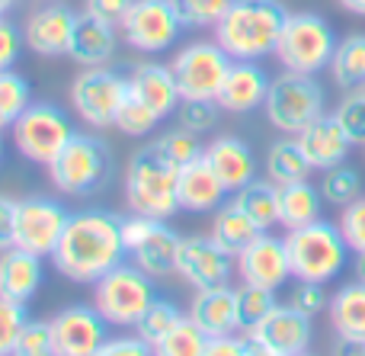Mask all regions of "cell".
I'll return each instance as SVG.
<instances>
[{
    "instance_id": "obj_1",
    "label": "cell",
    "mask_w": 365,
    "mask_h": 356,
    "mask_svg": "<svg viewBox=\"0 0 365 356\" xmlns=\"http://www.w3.org/2000/svg\"><path fill=\"white\" fill-rule=\"evenodd\" d=\"M125 241H122V218L103 209L71 212L68 228L58 241L51 263L61 276L81 286H93L100 276L125 260Z\"/></svg>"
},
{
    "instance_id": "obj_2",
    "label": "cell",
    "mask_w": 365,
    "mask_h": 356,
    "mask_svg": "<svg viewBox=\"0 0 365 356\" xmlns=\"http://www.w3.org/2000/svg\"><path fill=\"white\" fill-rule=\"evenodd\" d=\"M285 19L289 10L279 0H234L215 26V42L234 61H263L276 55Z\"/></svg>"
},
{
    "instance_id": "obj_3",
    "label": "cell",
    "mask_w": 365,
    "mask_h": 356,
    "mask_svg": "<svg viewBox=\"0 0 365 356\" xmlns=\"http://www.w3.org/2000/svg\"><path fill=\"white\" fill-rule=\"evenodd\" d=\"M285 248H289L292 276L304 283H324V286L346 270L349 254H353L340 225L324 222V218L304 228L285 231Z\"/></svg>"
},
{
    "instance_id": "obj_4",
    "label": "cell",
    "mask_w": 365,
    "mask_h": 356,
    "mask_svg": "<svg viewBox=\"0 0 365 356\" xmlns=\"http://www.w3.org/2000/svg\"><path fill=\"white\" fill-rule=\"evenodd\" d=\"M180 167L170 164L164 154L154 151V145L141 148L125 167V203L135 215L148 218H170L180 212L177 196Z\"/></svg>"
},
{
    "instance_id": "obj_5",
    "label": "cell",
    "mask_w": 365,
    "mask_h": 356,
    "mask_svg": "<svg viewBox=\"0 0 365 356\" xmlns=\"http://www.w3.org/2000/svg\"><path fill=\"white\" fill-rule=\"evenodd\" d=\"M113 171L115 161L106 141L87 132H74L48 164V180L64 196H93L113 180Z\"/></svg>"
},
{
    "instance_id": "obj_6",
    "label": "cell",
    "mask_w": 365,
    "mask_h": 356,
    "mask_svg": "<svg viewBox=\"0 0 365 356\" xmlns=\"http://www.w3.org/2000/svg\"><path fill=\"white\" fill-rule=\"evenodd\" d=\"M263 113L272 128L282 135H298L304 126L321 119L327 113V96L317 83V74H298V71H282L269 81Z\"/></svg>"
},
{
    "instance_id": "obj_7",
    "label": "cell",
    "mask_w": 365,
    "mask_h": 356,
    "mask_svg": "<svg viewBox=\"0 0 365 356\" xmlns=\"http://www.w3.org/2000/svg\"><path fill=\"white\" fill-rule=\"evenodd\" d=\"M336 32L321 13H289L282 26V36L276 45V61L285 71H298V74H317V71L330 68V58L336 51Z\"/></svg>"
},
{
    "instance_id": "obj_8",
    "label": "cell",
    "mask_w": 365,
    "mask_h": 356,
    "mask_svg": "<svg viewBox=\"0 0 365 356\" xmlns=\"http://www.w3.org/2000/svg\"><path fill=\"white\" fill-rule=\"evenodd\" d=\"M154 299V280L125 260L93 283V305L113 327H135Z\"/></svg>"
},
{
    "instance_id": "obj_9",
    "label": "cell",
    "mask_w": 365,
    "mask_h": 356,
    "mask_svg": "<svg viewBox=\"0 0 365 356\" xmlns=\"http://www.w3.org/2000/svg\"><path fill=\"white\" fill-rule=\"evenodd\" d=\"M231 61L234 58L218 42H208V39L182 45L170 61L180 96L182 100H215L231 71Z\"/></svg>"
},
{
    "instance_id": "obj_10",
    "label": "cell",
    "mask_w": 365,
    "mask_h": 356,
    "mask_svg": "<svg viewBox=\"0 0 365 356\" xmlns=\"http://www.w3.org/2000/svg\"><path fill=\"white\" fill-rule=\"evenodd\" d=\"M128 93V81L119 71L96 64L83 68L71 83V106L87 126L93 128H115V116Z\"/></svg>"
},
{
    "instance_id": "obj_11",
    "label": "cell",
    "mask_w": 365,
    "mask_h": 356,
    "mask_svg": "<svg viewBox=\"0 0 365 356\" xmlns=\"http://www.w3.org/2000/svg\"><path fill=\"white\" fill-rule=\"evenodd\" d=\"M74 128L71 119L51 103H32L16 122H13V145L32 164L48 167L64 145L71 141Z\"/></svg>"
},
{
    "instance_id": "obj_12",
    "label": "cell",
    "mask_w": 365,
    "mask_h": 356,
    "mask_svg": "<svg viewBox=\"0 0 365 356\" xmlns=\"http://www.w3.org/2000/svg\"><path fill=\"white\" fill-rule=\"evenodd\" d=\"M119 32L141 55H164L177 45L182 23L170 0H135L122 19Z\"/></svg>"
},
{
    "instance_id": "obj_13",
    "label": "cell",
    "mask_w": 365,
    "mask_h": 356,
    "mask_svg": "<svg viewBox=\"0 0 365 356\" xmlns=\"http://www.w3.org/2000/svg\"><path fill=\"white\" fill-rule=\"evenodd\" d=\"M71 212L51 196H26L16 199V248L32 250L38 257H51L68 228Z\"/></svg>"
},
{
    "instance_id": "obj_14",
    "label": "cell",
    "mask_w": 365,
    "mask_h": 356,
    "mask_svg": "<svg viewBox=\"0 0 365 356\" xmlns=\"http://www.w3.org/2000/svg\"><path fill=\"white\" fill-rule=\"evenodd\" d=\"M253 353L263 356H302L311 350V315L298 312L295 305H276L257 327L247 331Z\"/></svg>"
},
{
    "instance_id": "obj_15",
    "label": "cell",
    "mask_w": 365,
    "mask_h": 356,
    "mask_svg": "<svg viewBox=\"0 0 365 356\" xmlns=\"http://www.w3.org/2000/svg\"><path fill=\"white\" fill-rule=\"evenodd\" d=\"M48 321L55 356H96L109 340V321L96 305H68Z\"/></svg>"
},
{
    "instance_id": "obj_16",
    "label": "cell",
    "mask_w": 365,
    "mask_h": 356,
    "mask_svg": "<svg viewBox=\"0 0 365 356\" xmlns=\"http://www.w3.org/2000/svg\"><path fill=\"white\" fill-rule=\"evenodd\" d=\"M177 273L192 289H212V286H227L231 276L237 273V263L212 235H189L180 238Z\"/></svg>"
},
{
    "instance_id": "obj_17",
    "label": "cell",
    "mask_w": 365,
    "mask_h": 356,
    "mask_svg": "<svg viewBox=\"0 0 365 356\" xmlns=\"http://www.w3.org/2000/svg\"><path fill=\"white\" fill-rule=\"evenodd\" d=\"M237 276L240 283H250V286H263V289H279L285 286L292 276V260H289V248H285V238H276L269 231L257 235L237 257Z\"/></svg>"
},
{
    "instance_id": "obj_18",
    "label": "cell",
    "mask_w": 365,
    "mask_h": 356,
    "mask_svg": "<svg viewBox=\"0 0 365 356\" xmlns=\"http://www.w3.org/2000/svg\"><path fill=\"white\" fill-rule=\"evenodd\" d=\"M77 16H81V13L71 10L61 0L38 6L36 13H29V19H26V26H23L26 49L42 58H68Z\"/></svg>"
},
{
    "instance_id": "obj_19",
    "label": "cell",
    "mask_w": 365,
    "mask_h": 356,
    "mask_svg": "<svg viewBox=\"0 0 365 356\" xmlns=\"http://www.w3.org/2000/svg\"><path fill=\"white\" fill-rule=\"evenodd\" d=\"M128 81V93L138 96L145 106H151L158 113V119H170L177 113V106L182 103L177 77H173L170 64H158V61H141L135 64L132 71L125 74Z\"/></svg>"
},
{
    "instance_id": "obj_20",
    "label": "cell",
    "mask_w": 365,
    "mask_h": 356,
    "mask_svg": "<svg viewBox=\"0 0 365 356\" xmlns=\"http://www.w3.org/2000/svg\"><path fill=\"white\" fill-rule=\"evenodd\" d=\"M269 81L272 77L259 68V61H231V71H227L215 103L225 113H234V116L263 109L266 93H269Z\"/></svg>"
},
{
    "instance_id": "obj_21",
    "label": "cell",
    "mask_w": 365,
    "mask_h": 356,
    "mask_svg": "<svg viewBox=\"0 0 365 356\" xmlns=\"http://www.w3.org/2000/svg\"><path fill=\"white\" fill-rule=\"evenodd\" d=\"M177 196H180V209L192 212V215H208V212H218L221 205H225L227 186L221 183V177L205 161V151H202V158L180 167Z\"/></svg>"
},
{
    "instance_id": "obj_22",
    "label": "cell",
    "mask_w": 365,
    "mask_h": 356,
    "mask_svg": "<svg viewBox=\"0 0 365 356\" xmlns=\"http://www.w3.org/2000/svg\"><path fill=\"white\" fill-rule=\"evenodd\" d=\"M295 138L314 171H330V167H336V164H346L349 148H353V141L343 132V126L336 122L334 113H324L321 119L304 126Z\"/></svg>"
},
{
    "instance_id": "obj_23",
    "label": "cell",
    "mask_w": 365,
    "mask_h": 356,
    "mask_svg": "<svg viewBox=\"0 0 365 356\" xmlns=\"http://www.w3.org/2000/svg\"><path fill=\"white\" fill-rule=\"evenodd\" d=\"M189 318L205 331V337H225V334L240 331L237 318V289L231 286H212L195 289V299L189 305Z\"/></svg>"
},
{
    "instance_id": "obj_24",
    "label": "cell",
    "mask_w": 365,
    "mask_h": 356,
    "mask_svg": "<svg viewBox=\"0 0 365 356\" xmlns=\"http://www.w3.org/2000/svg\"><path fill=\"white\" fill-rule=\"evenodd\" d=\"M42 257L23 248H6L0 250V295L10 302H23L29 305L36 293L42 289Z\"/></svg>"
},
{
    "instance_id": "obj_25",
    "label": "cell",
    "mask_w": 365,
    "mask_h": 356,
    "mask_svg": "<svg viewBox=\"0 0 365 356\" xmlns=\"http://www.w3.org/2000/svg\"><path fill=\"white\" fill-rule=\"evenodd\" d=\"M205 161L221 177V183L227 186V193H237L240 186H247L250 180H257V158H253L250 145H247L244 138L221 135V138L208 141Z\"/></svg>"
},
{
    "instance_id": "obj_26",
    "label": "cell",
    "mask_w": 365,
    "mask_h": 356,
    "mask_svg": "<svg viewBox=\"0 0 365 356\" xmlns=\"http://www.w3.org/2000/svg\"><path fill=\"white\" fill-rule=\"evenodd\" d=\"M119 49V26L103 23V19L90 16L81 10L74 26V39H71L68 58L83 68H96V64H109Z\"/></svg>"
},
{
    "instance_id": "obj_27",
    "label": "cell",
    "mask_w": 365,
    "mask_h": 356,
    "mask_svg": "<svg viewBox=\"0 0 365 356\" xmlns=\"http://www.w3.org/2000/svg\"><path fill=\"white\" fill-rule=\"evenodd\" d=\"M327 318L340 344L365 353V283L353 280L330 295Z\"/></svg>"
},
{
    "instance_id": "obj_28",
    "label": "cell",
    "mask_w": 365,
    "mask_h": 356,
    "mask_svg": "<svg viewBox=\"0 0 365 356\" xmlns=\"http://www.w3.org/2000/svg\"><path fill=\"white\" fill-rule=\"evenodd\" d=\"M177 254H180V235L164 218H158L154 228L148 231V238L128 257H132L135 267H141L151 280H167V276L177 273Z\"/></svg>"
},
{
    "instance_id": "obj_29",
    "label": "cell",
    "mask_w": 365,
    "mask_h": 356,
    "mask_svg": "<svg viewBox=\"0 0 365 356\" xmlns=\"http://www.w3.org/2000/svg\"><path fill=\"white\" fill-rule=\"evenodd\" d=\"M321 212H324V193L311 180H295V183L279 186V225L285 231H295L317 222Z\"/></svg>"
},
{
    "instance_id": "obj_30",
    "label": "cell",
    "mask_w": 365,
    "mask_h": 356,
    "mask_svg": "<svg viewBox=\"0 0 365 356\" xmlns=\"http://www.w3.org/2000/svg\"><path fill=\"white\" fill-rule=\"evenodd\" d=\"M240 212L250 215V222L257 225L259 231H272L279 225V186L266 180H250L247 186H240L231 199Z\"/></svg>"
},
{
    "instance_id": "obj_31",
    "label": "cell",
    "mask_w": 365,
    "mask_h": 356,
    "mask_svg": "<svg viewBox=\"0 0 365 356\" xmlns=\"http://www.w3.org/2000/svg\"><path fill=\"white\" fill-rule=\"evenodd\" d=\"M266 177L272 180L276 186H285V183H295V180H308L311 177V161L304 158L302 145H298L295 135H289V138H279L269 145V151H266Z\"/></svg>"
},
{
    "instance_id": "obj_32",
    "label": "cell",
    "mask_w": 365,
    "mask_h": 356,
    "mask_svg": "<svg viewBox=\"0 0 365 356\" xmlns=\"http://www.w3.org/2000/svg\"><path fill=\"white\" fill-rule=\"evenodd\" d=\"M330 77L343 90L365 87V32H349L336 42V51L330 58Z\"/></svg>"
},
{
    "instance_id": "obj_33",
    "label": "cell",
    "mask_w": 365,
    "mask_h": 356,
    "mask_svg": "<svg viewBox=\"0 0 365 356\" xmlns=\"http://www.w3.org/2000/svg\"><path fill=\"white\" fill-rule=\"evenodd\" d=\"M257 235H263V231H259L257 225L250 222V215H247V212H240L234 203H225L218 212H215L212 238H215V241H218L231 257H237L240 250H244Z\"/></svg>"
},
{
    "instance_id": "obj_34",
    "label": "cell",
    "mask_w": 365,
    "mask_h": 356,
    "mask_svg": "<svg viewBox=\"0 0 365 356\" xmlns=\"http://www.w3.org/2000/svg\"><path fill=\"white\" fill-rule=\"evenodd\" d=\"M32 106V87L13 68L0 71V128H13V122Z\"/></svg>"
},
{
    "instance_id": "obj_35",
    "label": "cell",
    "mask_w": 365,
    "mask_h": 356,
    "mask_svg": "<svg viewBox=\"0 0 365 356\" xmlns=\"http://www.w3.org/2000/svg\"><path fill=\"white\" fill-rule=\"evenodd\" d=\"M182 318H186V315L180 312L177 302H170V299H154L151 308L145 312V318L135 325V331H138L151 347H158L160 340H164Z\"/></svg>"
},
{
    "instance_id": "obj_36",
    "label": "cell",
    "mask_w": 365,
    "mask_h": 356,
    "mask_svg": "<svg viewBox=\"0 0 365 356\" xmlns=\"http://www.w3.org/2000/svg\"><path fill=\"white\" fill-rule=\"evenodd\" d=\"M321 193H324V203L336 205H349L353 199L362 196V177L359 171H353L349 164H336L330 171H324V180H321Z\"/></svg>"
},
{
    "instance_id": "obj_37",
    "label": "cell",
    "mask_w": 365,
    "mask_h": 356,
    "mask_svg": "<svg viewBox=\"0 0 365 356\" xmlns=\"http://www.w3.org/2000/svg\"><path fill=\"white\" fill-rule=\"evenodd\" d=\"M276 293L263 286H250V283H240L237 286V318H240V334H247L250 327H257L266 315L276 308Z\"/></svg>"
},
{
    "instance_id": "obj_38",
    "label": "cell",
    "mask_w": 365,
    "mask_h": 356,
    "mask_svg": "<svg viewBox=\"0 0 365 356\" xmlns=\"http://www.w3.org/2000/svg\"><path fill=\"white\" fill-rule=\"evenodd\" d=\"M205 344H208L205 331L186 315V318L154 347V353H160V356H205Z\"/></svg>"
},
{
    "instance_id": "obj_39",
    "label": "cell",
    "mask_w": 365,
    "mask_h": 356,
    "mask_svg": "<svg viewBox=\"0 0 365 356\" xmlns=\"http://www.w3.org/2000/svg\"><path fill=\"white\" fill-rule=\"evenodd\" d=\"M182 29H215L234 0H170Z\"/></svg>"
},
{
    "instance_id": "obj_40",
    "label": "cell",
    "mask_w": 365,
    "mask_h": 356,
    "mask_svg": "<svg viewBox=\"0 0 365 356\" xmlns=\"http://www.w3.org/2000/svg\"><path fill=\"white\" fill-rule=\"evenodd\" d=\"M154 145V151L158 154H164L170 164H177V167H186L189 161H195V158H202V151H205V145L199 141V135H192V132H186V128H170V132H164L158 141H151Z\"/></svg>"
},
{
    "instance_id": "obj_41",
    "label": "cell",
    "mask_w": 365,
    "mask_h": 356,
    "mask_svg": "<svg viewBox=\"0 0 365 356\" xmlns=\"http://www.w3.org/2000/svg\"><path fill=\"white\" fill-rule=\"evenodd\" d=\"M158 126H160L158 113H154L151 106H145L138 96L125 93L119 116H115V128H119L122 135H132V138H145V135H151Z\"/></svg>"
},
{
    "instance_id": "obj_42",
    "label": "cell",
    "mask_w": 365,
    "mask_h": 356,
    "mask_svg": "<svg viewBox=\"0 0 365 356\" xmlns=\"http://www.w3.org/2000/svg\"><path fill=\"white\" fill-rule=\"evenodd\" d=\"M221 113H225V109H221L215 100H182L177 106V122L186 128V132H192L202 138V135L215 132Z\"/></svg>"
},
{
    "instance_id": "obj_43",
    "label": "cell",
    "mask_w": 365,
    "mask_h": 356,
    "mask_svg": "<svg viewBox=\"0 0 365 356\" xmlns=\"http://www.w3.org/2000/svg\"><path fill=\"white\" fill-rule=\"evenodd\" d=\"M334 116L343 126V132L349 135V141L365 148V87L346 90V96L336 103Z\"/></svg>"
},
{
    "instance_id": "obj_44",
    "label": "cell",
    "mask_w": 365,
    "mask_h": 356,
    "mask_svg": "<svg viewBox=\"0 0 365 356\" xmlns=\"http://www.w3.org/2000/svg\"><path fill=\"white\" fill-rule=\"evenodd\" d=\"M26 321H29V315H26L23 302H10L0 295V356L16 353V340L23 334Z\"/></svg>"
},
{
    "instance_id": "obj_45",
    "label": "cell",
    "mask_w": 365,
    "mask_h": 356,
    "mask_svg": "<svg viewBox=\"0 0 365 356\" xmlns=\"http://www.w3.org/2000/svg\"><path fill=\"white\" fill-rule=\"evenodd\" d=\"M336 225H340L349 250H353V254H365V196L353 199L349 205H343L340 222Z\"/></svg>"
},
{
    "instance_id": "obj_46",
    "label": "cell",
    "mask_w": 365,
    "mask_h": 356,
    "mask_svg": "<svg viewBox=\"0 0 365 356\" xmlns=\"http://www.w3.org/2000/svg\"><path fill=\"white\" fill-rule=\"evenodd\" d=\"M289 305H295L298 312H304V315H311V318H317L321 312H327V308H330L327 286H324V283H304V280H295V289H292Z\"/></svg>"
},
{
    "instance_id": "obj_47",
    "label": "cell",
    "mask_w": 365,
    "mask_h": 356,
    "mask_svg": "<svg viewBox=\"0 0 365 356\" xmlns=\"http://www.w3.org/2000/svg\"><path fill=\"white\" fill-rule=\"evenodd\" d=\"M51 347V321H26L23 334L16 340V356H48Z\"/></svg>"
},
{
    "instance_id": "obj_48",
    "label": "cell",
    "mask_w": 365,
    "mask_h": 356,
    "mask_svg": "<svg viewBox=\"0 0 365 356\" xmlns=\"http://www.w3.org/2000/svg\"><path fill=\"white\" fill-rule=\"evenodd\" d=\"M23 45H26V39H23V32H19V26L10 23L6 16H0V71L16 64Z\"/></svg>"
},
{
    "instance_id": "obj_49",
    "label": "cell",
    "mask_w": 365,
    "mask_h": 356,
    "mask_svg": "<svg viewBox=\"0 0 365 356\" xmlns=\"http://www.w3.org/2000/svg\"><path fill=\"white\" fill-rule=\"evenodd\" d=\"M148 356V353H154V347L148 344L145 337H141L138 331L135 334H119V337H109L106 344H103V350L100 356Z\"/></svg>"
},
{
    "instance_id": "obj_50",
    "label": "cell",
    "mask_w": 365,
    "mask_h": 356,
    "mask_svg": "<svg viewBox=\"0 0 365 356\" xmlns=\"http://www.w3.org/2000/svg\"><path fill=\"white\" fill-rule=\"evenodd\" d=\"M132 4L135 0H83V13L103 19V23L122 26V19H125V13H128Z\"/></svg>"
},
{
    "instance_id": "obj_51",
    "label": "cell",
    "mask_w": 365,
    "mask_h": 356,
    "mask_svg": "<svg viewBox=\"0 0 365 356\" xmlns=\"http://www.w3.org/2000/svg\"><path fill=\"white\" fill-rule=\"evenodd\" d=\"M253 344L250 337H237V334H225V337H208L205 356H250Z\"/></svg>"
},
{
    "instance_id": "obj_52",
    "label": "cell",
    "mask_w": 365,
    "mask_h": 356,
    "mask_svg": "<svg viewBox=\"0 0 365 356\" xmlns=\"http://www.w3.org/2000/svg\"><path fill=\"white\" fill-rule=\"evenodd\" d=\"M13 235H16V199L0 196V250L16 244Z\"/></svg>"
},
{
    "instance_id": "obj_53",
    "label": "cell",
    "mask_w": 365,
    "mask_h": 356,
    "mask_svg": "<svg viewBox=\"0 0 365 356\" xmlns=\"http://www.w3.org/2000/svg\"><path fill=\"white\" fill-rule=\"evenodd\" d=\"M336 4H340L343 10L356 13V16H365V0H336Z\"/></svg>"
},
{
    "instance_id": "obj_54",
    "label": "cell",
    "mask_w": 365,
    "mask_h": 356,
    "mask_svg": "<svg viewBox=\"0 0 365 356\" xmlns=\"http://www.w3.org/2000/svg\"><path fill=\"white\" fill-rule=\"evenodd\" d=\"M356 280L365 283V254H356Z\"/></svg>"
},
{
    "instance_id": "obj_55",
    "label": "cell",
    "mask_w": 365,
    "mask_h": 356,
    "mask_svg": "<svg viewBox=\"0 0 365 356\" xmlns=\"http://www.w3.org/2000/svg\"><path fill=\"white\" fill-rule=\"evenodd\" d=\"M13 4H16V0H0V16H6V10H10Z\"/></svg>"
},
{
    "instance_id": "obj_56",
    "label": "cell",
    "mask_w": 365,
    "mask_h": 356,
    "mask_svg": "<svg viewBox=\"0 0 365 356\" xmlns=\"http://www.w3.org/2000/svg\"><path fill=\"white\" fill-rule=\"evenodd\" d=\"M0 161H4V128H0Z\"/></svg>"
}]
</instances>
